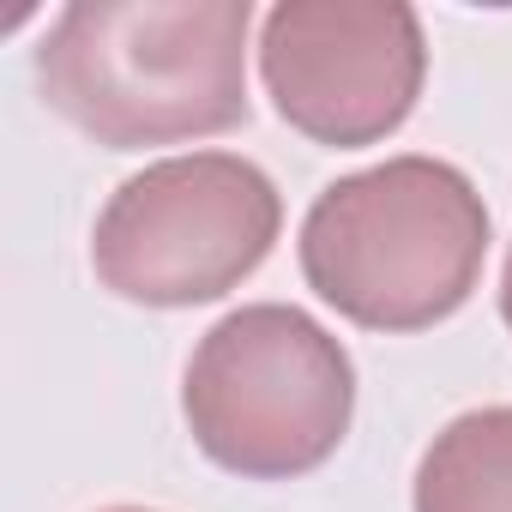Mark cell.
Here are the masks:
<instances>
[{
	"instance_id": "cell-1",
	"label": "cell",
	"mask_w": 512,
	"mask_h": 512,
	"mask_svg": "<svg viewBox=\"0 0 512 512\" xmlns=\"http://www.w3.org/2000/svg\"><path fill=\"white\" fill-rule=\"evenodd\" d=\"M247 31V0H73L37 49V91L103 151L217 139L247 121Z\"/></svg>"
},
{
	"instance_id": "cell-2",
	"label": "cell",
	"mask_w": 512,
	"mask_h": 512,
	"mask_svg": "<svg viewBox=\"0 0 512 512\" xmlns=\"http://www.w3.org/2000/svg\"><path fill=\"white\" fill-rule=\"evenodd\" d=\"M488 266V205L458 163L386 157L338 175L302 217V278L362 332L452 320Z\"/></svg>"
},
{
	"instance_id": "cell-3",
	"label": "cell",
	"mask_w": 512,
	"mask_h": 512,
	"mask_svg": "<svg viewBox=\"0 0 512 512\" xmlns=\"http://www.w3.org/2000/svg\"><path fill=\"white\" fill-rule=\"evenodd\" d=\"M193 446L247 482H296L320 470L356 416L350 350L290 302H247L223 314L181 380Z\"/></svg>"
},
{
	"instance_id": "cell-4",
	"label": "cell",
	"mask_w": 512,
	"mask_h": 512,
	"mask_svg": "<svg viewBox=\"0 0 512 512\" xmlns=\"http://www.w3.org/2000/svg\"><path fill=\"white\" fill-rule=\"evenodd\" d=\"M284 199L272 175L235 151H187L127 175L97 229L91 272L139 308H199L241 290L272 260Z\"/></svg>"
},
{
	"instance_id": "cell-5",
	"label": "cell",
	"mask_w": 512,
	"mask_h": 512,
	"mask_svg": "<svg viewBox=\"0 0 512 512\" xmlns=\"http://www.w3.org/2000/svg\"><path fill=\"white\" fill-rule=\"evenodd\" d=\"M272 109L314 145L392 139L428 79V37L404 0H284L260 31Z\"/></svg>"
},
{
	"instance_id": "cell-6",
	"label": "cell",
	"mask_w": 512,
	"mask_h": 512,
	"mask_svg": "<svg viewBox=\"0 0 512 512\" xmlns=\"http://www.w3.org/2000/svg\"><path fill=\"white\" fill-rule=\"evenodd\" d=\"M416 512H512V404H482L452 416L410 488Z\"/></svg>"
},
{
	"instance_id": "cell-7",
	"label": "cell",
	"mask_w": 512,
	"mask_h": 512,
	"mask_svg": "<svg viewBox=\"0 0 512 512\" xmlns=\"http://www.w3.org/2000/svg\"><path fill=\"white\" fill-rule=\"evenodd\" d=\"M500 320L512 332V247H506V272H500Z\"/></svg>"
},
{
	"instance_id": "cell-8",
	"label": "cell",
	"mask_w": 512,
	"mask_h": 512,
	"mask_svg": "<svg viewBox=\"0 0 512 512\" xmlns=\"http://www.w3.org/2000/svg\"><path fill=\"white\" fill-rule=\"evenodd\" d=\"M103 512H151V506H103Z\"/></svg>"
}]
</instances>
